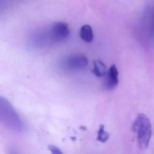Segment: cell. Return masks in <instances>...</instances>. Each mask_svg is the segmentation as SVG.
<instances>
[{"label":"cell","instance_id":"cell-7","mask_svg":"<svg viewBox=\"0 0 154 154\" xmlns=\"http://www.w3.org/2000/svg\"><path fill=\"white\" fill-rule=\"evenodd\" d=\"M92 72L97 77H102L106 73V66L102 61L97 60L94 62V68Z\"/></svg>","mask_w":154,"mask_h":154},{"label":"cell","instance_id":"cell-5","mask_svg":"<svg viewBox=\"0 0 154 154\" xmlns=\"http://www.w3.org/2000/svg\"><path fill=\"white\" fill-rule=\"evenodd\" d=\"M105 77L103 82V89L107 91L115 89L119 84V72L115 65H112L105 73Z\"/></svg>","mask_w":154,"mask_h":154},{"label":"cell","instance_id":"cell-10","mask_svg":"<svg viewBox=\"0 0 154 154\" xmlns=\"http://www.w3.org/2000/svg\"><path fill=\"white\" fill-rule=\"evenodd\" d=\"M80 129H81L83 130H86V128H85V126H81V127H80Z\"/></svg>","mask_w":154,"mask_h":154},{"label":"cell","instance_id":"cell-1","mask_svg":"<svg viewBox=\"0 0 154 154\" xmlns=\"http://www.w3.org/2000/svg\"><path fill=\"white\" fill-rule=\"evenodd\" d=\"M0 120L8 128L15 131L23 129V123L11 103L0 97Z\"/></svg>","mask_w":154,"mask_h":154},{"label":"cell","instance_id":"cell-6","mask_svg":"<svg viewBox=\"0 0 154 154\" xmlns=\"http://www.w3.org/2000/svg\"><path fill=\"white\" fill-rule=\"evenodd\" d=\"M93 31L91 27L88 25H84L80 30V37L85 42L90 43L93 39Z\"/></svg>","mask_w":154,"mask_h":154},{"label":"cell","instance_id":"cell-3","mask_svg":"<svg viewBox=\"0 0 154 154\" xmlns=\"http://www.w3.org/2000/svg\"><path fill=\"white\" fill-rule=\"evenodd\" d=\"M87 57L83 55H72L65 58L62 61V66L64 69L74 70L81 69L88 65Z\"/></svg>","mask_w":154,"mask_h":154},{"label":"cell","instance_id":"cell-2","mask_svg":"<svg viewBox=\"0 0 154 154\" xmlns=\"http://www.w3.org/2000/svg\"><path fill=\"white\" fill-rule=\"evenodd\" d=\"M132 130L136 134L139 146L146 149L149 145L152 134V128L149 119L145 114L140 113L132 125Z\"/></svg>","mask_w":154,"mask_h":154},{"label":"cell","instance_id":"cell-4","mask_svg":"<svg viewBox=\"0 0 154 154\" xmlns=\"http://www.w3.org/2000/svg\"><path fill=\"white\" fill-rule=\"evenodd\" d=\"M51 36L54 41L60 42L66 39L69 35V27L66 23L59 22L54 23L51 28Z\"/></svg>","mask_w":154,"mask_h":154},{"label":"cell","instance_id":"cell-8","mask_svg":"<svg viewBox=\"0 0 154 154\" xmlns=\"http://www.w3.org/2000/svg\"><path fill=\"white\" fill-rule=\"evenodd\" d=\"M109 137V133L104 130V125H101L98 131L97 140L102 143H104L108 140Z\"/></svg>","mask_w":154,"mask_h":154},{"label":"cell","instance_id":"cell-9","mask_svg":"<svg viewBox=\"0 0 154 154\" xmlns=\"http://www.w3.org/2000/svg\"><path fill=\"white\" fill-rule=\"evenodd\" d=\"M48 149L50 150L53 154H62L63 152L61 151L60 149L58 148L56 146L54 145H49L48 146Z\"/></svg>","mask_w":154,"mask_h":154}]
</instances>
